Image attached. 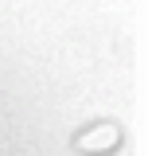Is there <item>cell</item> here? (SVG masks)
<instances>
[{"label": "cell", "instance_id": "1", "mask_svg": "<svg viewBox=\"0 0 148 156\" xmlns=\"http://www.w3.org/2000/svg\"><path fill=\"white\" fill-rule=\"evenodd\" d=\"M121 140H125V133H121L117 121H97V125H90L74 136V148L82 156H109L121 148Z\"/></svg>", "mask_w": 148, "mask_h": 156}]
</instances>
